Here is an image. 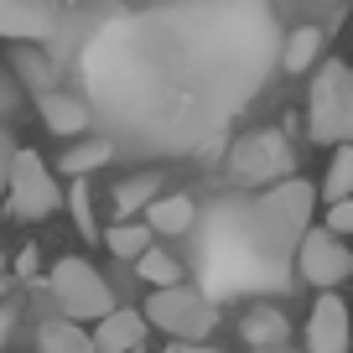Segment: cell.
<instances>
[{
    "label": "cell",
    "instance_id": "obj_1",
    "mask_svg": "<svg viewBox=\"0 0 353 353\" xmlns=\"http://www.w3.org/2000/svg\"><path fill=\"white\" fill-rule=\"evenodd\" d=\"M317 188L286 176L254 198H223L203 223V270L213 291H281L296 260L301 234L312 229ZM208 291V301H213Z\"/></svg>",
    "mask_w": 353,
    "mask_h": 353
},
{
    "label": "cell",
    "instance_id": "obj_13",
    "mask_svg": "<svg viewBox=\"0 0 353 353\" xmlns=\"http://www.w3.org/2000/svg\"><path fill=\"white\" fill-rule=\"evenodd\" d=\"M156 198H161V172H135V176H125L120 188H114V213L130 223L135 213H145Z\"/></svg>",
    "mask_w": 353,
    "mask_h": 353
},
{
    "label": "cell",
    "instance_id": "obj_15",
    "mask_svg": "<svg viewBox=\"0 0 353 353\" xmlns=\"http://www.w3.org/2000/svg\"><path fill=\"white\" fill-rule=\"evenodd\" d=\"M110 156H114V145L110 141H68V151H63V176L73 182V176H88V172H99V166H110Z\"/></svg>",
    "mask_w": 353,
    "mask_h": 353
},
{
    "label": "cell",
    "instance_id": "obj_8",
    "mask_svg": "<svg viewBox=\"0 0 353 353\" xmlns=\"http://www.w3.org/2000/svg\"><path fill=\"white\" fill-rule=\"evenodd\" d=\"M57 32V0H0L6 42H47Z\"/></svg>",
    "mask_w": 353,
    "mask_h": 353
},
{
    "label": "cell",
    "instance_id": "obj_10",
    "mask_svg": "<svg viewBox=\"0 0 353 353\" xmlns=\"http://www.w3.org/2000/svg\"><path fill=\"white\" fill-rule=\"evenodd\" d=\"M88 343H94V353H135L145 343V317L135 307H114L110 317L94 322Z\"/></svg>",
    "mask_w": 353,
    "mask_h": 353
},
{
    "label": "cell",
    "instance_id": "obj_11",
    "mask_svg": "<svg viewBox=\"0 0 353 353\" xmlns=\"http://www.w3.org/2000/svg\"><path fill=\"white\" fill-rule=\"evenodd\" d=\"M37 110H42V125L52 135H63V141H73V135L88 130V104L78 99V94H68V88H47V94H37Z\"/></svg>",
    "mask_w": 353,
    "mask_h": 353
},
{
    "label": "cell",
    "instance_id": "obj_22",
    "mask_svg": "<svg viewBox=\"0 0 353 353\" xmlns=\"http://www.w3.org/2000/svg\"><path fill=\"white\" fill-rule=\"evenodd\" d=\"M327 234H338V239H348V234H353V198H343V203H332V208H327Z\"/></svg>",
    "mask_w": 353,
    "mask_h": 353
},
{
    "label": "cell",
    "instance_id": "obj_24",
    "mask_svg": "<svg viewBox=\"0 0 353 353\" xmlns=\"http://www.w3.org/2000/svg\"><path fill=\"white\" fill-rule=\"evenodd\" d=\"M16 110V88H11V78H0V120Z\"/></svg>",
    "mask_w": 353,
    "mask_h": 353
},
{
    "label": "cell",
    "instance_id": "obj_12",
    "mask_svg": "<svg viewBox=\"0 0 353 353\" xmlns=\"http://www.w3.org/2000/svg\"><path fill=\"white\" fill-rule=\"evenodd\" d=\"M145 229L151 234H192L198 229V203L182 198V192H172V198H156L151 208H145Z\"/></svg>",
    "mask_w": 353,
    "mask_h": 353
},
{
    "label": "cell",
    "instance_id": "obj_14",
    "mask_svg": "<svg viewBox=\"0 0 353 353\" xmlns=\"http://www.w3.org/2000/svg\"><path fill=\"white\" fill-rule=\"evenodd\" d=\"M37 353H94V343H88V332L78 327V322L47 317L42 327H37Z\"/></svg>",
    "mask_w": 353,
    "mask_h": 353
},
{
    "label": "cell",
    "instance_id": "obj_23",
    "mask_svg": "<svg viewBox=\"0 0 353 353\" xmlns=\"http://www.w3.org/2000/svg\"><path fill=\"white\" fill-rule=\"evenodd\" d=\"M11 156H16V141H11V130L0 125V198H6V176H11Z\"/></svg>",
    "mask_w": 353,
    "mask_h": 353
},
{
    "label": "cell",
    "instance_id": "obj_3",
    "mask_svg": "<svg viewBox=\"0 0 353 353\" xmlns=\"http://www.w3.org/2000/svg\"><path fill=\"white\" fill-rule=\"evenodd\" d=\"M141 317H145V327L166 332V338H176V343H208L213 327H219V307L208 301V291L188 286V281L151 291Z\"/></svg>",
    "mask_w": 353,
    "mask_h": 353
},
{
    "label": "cell",
    "instance_id": "obj_27",
    "mask_svg": "<svg viewBox=\"0 0 353 353\" xmlns=\"http://www.w3.org/2000/svg\"><path fill=\"white\" fill-rule=\"evenodd\" d=\"M0 276H6V254H0Z\"/></svg>",
    "mask_w": 353,
    "mask_h": 353
},
{
    "label": "cell",
    "instance_id": "obj_2",
    "mask_svg": "<svg viewBox=\"0 0 353 353\" xmlns=\"http://www.w3.org/2000/svg\"><path fill=\"white\" fill-rule=\"evenodd\" d=\"M307 130L317 145H353V68L322 63L307 94Z\"/></svg>",
    "mask_w": 353,
    "mask_h": 353
},
{
    "label": "cell",
    "instance_id": "obj_26",
    "mask_svg": "<svg viewBox=\"0 0 353 353\" xmlns=\"http://www.w3.org/2000/svg\"><path fill=\"white\" fill-rule=\"evenodd\" d=\"M176 353H223V348H203V343H182Z\"/></svg>",
    "mask_w": 353,
    "mask_h": 353
},
{
    "label": "cell",
    "instance_id": "obj_5",
    "mask_svg": "<svg viewBox=\"0 0 353 353\" xmlns=\"http://www.w3.org/2000/svg\"><path fill=\"white\" fill-rule=\"evenodd\" d=\"M229 176L250 192H265L286 176H296V151L281 130H250L229 145Z\"/></svg>",
    "mask_w": 353,
    "mask_h": 353
},
{
    "label": "cell",
    "instance_id": "obj_21",
    "mask_svg": "<svg viewBox=\"0 0 353 353\" xmlns=\"http://www.w3.org/2000/svg\"><path fill=\"white\" fill-rule=\"evenodd\" d=\"M68 208H73V223H78V234H88L94 239V208H88V176H73L68 182Z\"/></svg>",
    "mask_w": 353,
    "mask_h": 353
},
{
    "label": "cell",
    "instance_id": "obj_6",
    "mask_svg": "<svg viewBox=\"0 0 353 353\" xmlns=\"http://www.w3.org/2000/svg\"><path fill=\"white\" fill-rule=\"evenodd\" d=\"M6 203H11V219L37 223V219H52L63 208V188H57L52 166L32 151V145H16L11 156V176H6Z\"/></svg>",
    "mask_w": 353,
    "mask_h": 353
},
{
    "label": "cell",
    "instance_id": "obj_19",
    "mask_svg": "<svg viewBox=\"0 0 353 353\" xmlns=\"http://www.w3.org/2000/svg\"><path fill=\"white\" fill-rule=\"evenodd\" d=\"M104 244H110V254H120V260H141L145 250H151V229H145V223H110V229H104Z\"/></svg>",
    "mask_w": 353,
    "mask_h": 353
},
{
    "label": "cell",
    "instance_id": "obj_16",
    "mask_svg": "<svg viewBox=\"0 0 353 353\" xmlns=\"http://www.w3.org/2000/svg\"><path fill=\"white\" fill-rule=\"evenodd\" d=\"M317 57H322V32L317 26H296V32L281 42V68H286V73H307Z\"/></svg>",
    "mask_w": 353,
    "mask_h": 353
},
{
    "label": "cell",
    "instance_id": "obj_18",
    "mask_svg": "<svg viewBox=\"0 0 353 353\" xmlns=\"http://www.w3.org/2000/svg\"><path fill=\"white\" fill-rule=\"evenodd\" d=\"M322 198H327V208L353 198V145H332V161L322 172Z\"/></svg>",
    "mask_w": 353,
    "mask_h": 353
},
{
    "label": "cell",
    "instance_id": "obj_25",
    "mask_svg": "<svg viewBox=\"0 0 353 353\" xmlns=\"http://www.w3.org/2000/svg\"><path fill=\"white\" fill-rule=\"evenodd\" d=\"M11 332H16V312H11V307H0V348L11 343Z\"/></svg>",
    "mask_w": 353,
    "mask_h": 353
},
{
    "label": "cell",
    "instance_id": "obj_9",
    "mask_svg": "<svg viewBox=\"0 0 353 353\" xmlns=\"http://www.w3.org/2000/svg\"><path fill=\"white\" fill-rule=\"evenodd\" d=\"M348 338H353V322H348L343 296L322 291L307 317V353H348Z\"/></svg>",
    "mask_w": 353,
    "mask_h": 353
},
{
    "label": "cell",
    "instance_id": "obj_17",
    "mask_svg": "<svg viewBox=\"0 0 353 353\" xmlns=\"http://www.w3.org/2000/svg\"><path fill=\"white\" fill-rule=\"evenodd\" d=\"M135 276H141L151 291H161V286H182V260H176L172 250H156V244H151V250L135 260Z\"/></svg>",
    "mask_w": 353,
    "mask_h": 353
},
{
    "label": "cell",
    "instance_id": "obj_4",
    "mask_svg": "<svg viewBox=\"0 0 353 353\" xmlns=\"http://www.w3.org/2000/svg\"><path fill=\"white\" fill-rule=\"evenodd\" d=\"M47 291H52L57 312L68 322H99L114 312V291L99 276V265H88L83 254H63V260L47 270Z\"/></svg>",
    "mask_w": 353,
    "mask_h": 353
},
{
    "label": "cell",
    "instance_id": "obj_20",
    "mask_svg": "<svg viewBox=\"0 0 353 353\" xmlns=\"http://www.w3.org/2000/svg\"><path fill=\"white\" fill-rule=\"evenodd\" d=\"M244 338H250L254 348H281V343H286V317H281L276 307H254L250 317H244Z\"/></svg>",
    "mask_w": 353,
    "mask_h": 353
},
{
    "label": "cell",
    "instance_id": "obj_7",
    "mask_svg": "<svg viewBox=\"0 0 353 353\" xmlns=\"http://www.w3.org/2000/svg\"><path fill=\"white\" fill-rule=\"evenodd\" d=\"M296 270L301 281H312L317 291H338L343 281L353 276V250L327 229H307L296 244Z\"/></svg>",
    "mask_w": 353,
    "mask_h": 353
}]
</instances>
